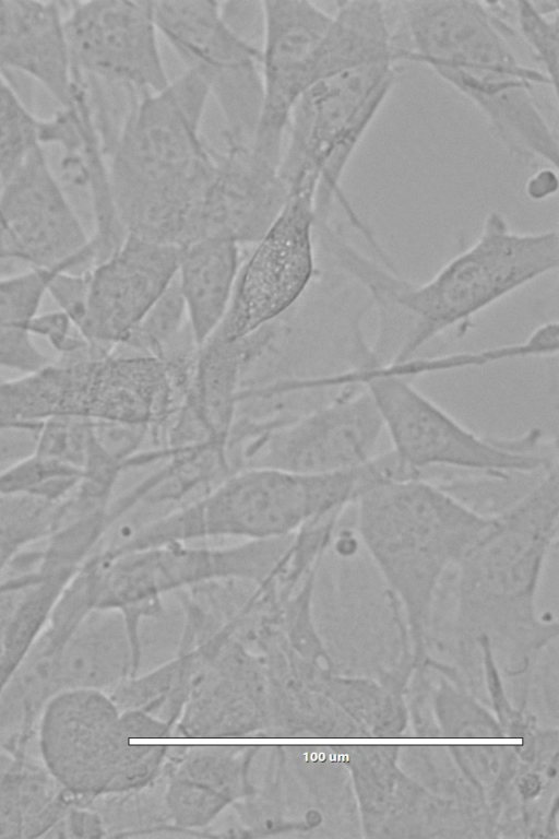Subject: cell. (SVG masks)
<instances>
[{
  "label": "cell",
  "instance_id": "6da1fadb",
  "mask_svg": "<svg viewBox=\"0 0 559 839\" xmlns=\"http://www.w3.org/2000/svg\"><path fill=\"white\" fill-rule=\"evenodd\" d=\"M559 234L555 229L521 233L491 211L476 239L449 259L430 279L413 282L394 265L358 249L343 260L346 276L369 296L379 315L376 355L403 364L428 343L461 328L525 285L556 272Z\"/></svg>",
  "mask_w": 559,
  "mask_h": 839
},
{
  "label": "cell",
  "instance_id": "7a4b0ae2",
  "mask_svg": "<svg viewBox=\"0 0 559 839\" xmlns=\"http://www.w3.org/2000/svg\"><path fill=\"white\" fill-rule=\"evenodd\" d=\"M210 93L186 70L162 91L132 97L107 147L111 199L128 236L181 248L214 166L201 126Z\"/></svg>",
  "mask_w": 559,
  "mask_h": 839
},
{
  "label": "cell",
  "instance_id": "3957f363",
  "mask_svg": "<svg viewBox=\"0 0 559 839\" xmlns=\"http://www.w3.org/2000/svg\"><path fill=\"white\" fill-rule=\"evenodd\" d=\"M511 34L485 7L467 3L438 17L423 37L419 64L429 68L483 115L510 155L558 167V134L536 99L557 87L518 56Z\"/></svg>",
  "mask_w": 559,
  "mask_h": 839
},
{
  "label": "cell",
  "instance_id": "277c9868",
  "mask_svg": "<svg viewBox=\"0 0 559 839\" xmlns=\"http://www.w3.org/2000/svg\"><path fill=\"white\" fill-rule=\"evenodd\" d=\"M365 484V465L337 473L301 474L266 466L237 469L200 497L108 546L112 554L211 537L265 541L346 512Z\"/></svg>",
  "mask_w": 559,
  "mask_h": 839
},
{
  "label": "cell",
  "instance_id": "5b68a950",
  "mask_svg": "<svg viewBox=\"0 0 559 839\" xmlns=\"http://www.w3.org/2000/svg\"><path fill=\"white\" fill-rule=\"evenodd\" d=\"M356 380L374 400L391 451L416 476L455 471L510 481L558 466L556 439L537 428L512 438L477 434L423 393L402 364L383 363L371 353L356 367Z\"/></svg>",
  "mask_w": 559,
  "mask_h": 839
},
{
  "label": "cell",
  "instance_id": "8992f818",
  "mask_svg": "<svg viewBox=\"0 0 559 839\" xmlns=\"http://www.w3.org/2000/svg\"><path fill=\"white\" fill-rule=\"evenodd\" d=\"M492 516L425 477L378 481L353 506L354 527L379 576L416 602L453 569Z\"/></svg>",
  "mask_w": 559,
  "mask_h": 839
},
{
  "label": "cell",
  "instance_id": "52a82bcc",
  "mask_svg": "<svg viewBox=\"0 0 559 839\" xmlns=\"http://www.w3.org/2000/svg\"><path fill=\"white\" fill-rule=\"evenodd\" d=\"M400 63L364 66L317 82L290 114L278 172L289 194H316L318 217L334 201L353 210L341 181L368 128L390 96Z\"/></svg>",
  "mask_w": 559,
  "mask_h": 839
},
{
  "label": "cell",
  "instance_id": "ba28073f",
  "mask_svg": "<svg viewBox=\"0 0 559 839\" xmlns=\"http://www.w3.org/2000/svg\"><path fill=\"white\" fill-rule=\"evenodd\" d=\"M384 432L370 392L361 385L340 388L309 412L254 420L234 449L236 469L266 466L301 474H329L367 464Z\"/></svg>",
  "mask_w": 559,
  "mask_h": 839
},
{
  "label": "cell",
  "instance_id": "9c48e42d",
  "mask_svg": "<svg viewBox=\"0 0 559 839\" xmlns=\"http://www.w3.org/2000/svg\"><path fill=\"white\" fill-rule=\"evenodd\" d=\"M159 35L197 73L225 122V141L251 145L262 105L261 49L226 17L223 2L153 1Z\"/></svg>",
  "mask_w": 559,
  "mask_h": 839
},
{
  "label": "cell",
  "instance_id": "30bf717a",
  "mask_svg": "<svg viewBox=\"0 0 559 839\" xmlns=\"http://www.w3.org/2000/svg\"><path fill=\"white\" fill-rule=\"evenodd\" d=\"M293 536L218 547L166 543L116 554L100 551L97 607L146 604L175 588L221 580L261 583L275 570Z\"/></svg>",
  "mask_w": 559,
  "mask_h": 839
},
{
  "label": "cell",
  "instance_id": "8fae6325",
  "mask_svg": "<svg viewBox=\"0 0 559 839\" xmlns=\"http://www.w3.org/2000/svg\"><path fill=\"white\" fill-rule=\"evenodd\" d=\"M316 196L292 193L242 258L231 299L214 335L237 341L283 318L317 275Z\"/></svg>",
  "mask_w": 559,
  "mask_h": 839
},
{
  "label": "cell",
  "instance_id": "7c38bea8",
  "mask_svg": "<svg viewBox=\"0 0 559 839\" xmlns=\"http://www.w3.org/2000/svg\"><path fill=\"white\" fill-rule=\"evenodd\" d=\"M95 253L44 149L0 184V273L84 272Z\"/></svg>",
  "mask_w": 559,
  "mask_h": 839
},
{
  "label": "cell",
  "instance_id": "4fadbf2b",
  "mask_svg": "<svg viewBox=\"0 0 559 839\" xmlns=\"http://www.w3.org/2000/svg\"><path fill=\"white\" fill-rule=\"evenodd\" d=\"M64 29L73 67L129 97L164 90L163 63L153 1L63 2Z\"/></svg>",
  "mask_w": 559,
  "mask_h": 839
},
{
  "label": "cell",
  "instance_id": "5bb4252c",
  "mask_svg": "<svg viewBox=\"0 0 559 839\" xmlns=\"http://www.w3.org/2000/svg\"><path fill=\"white\" fill-rule=\"evenodd\" d=\"M180 249L127 236L84 272V292L69 318L94 347L122 345L177 275Z\"/></svg>",
  "mask_w": 559,
  "mask_h": 839
},
{
  "label": "cell",
  "instance_id": "9a60e30c",
  "mask_svg": "<svg viewBox=\"0 0 559 839\" xmlns=\"http://www.w3.org/2000/svg\"><path fill=\"white\" fill-rule=\"evenodd\" d=\"M262 105L251 149L280 166L294 106L312 85L310 62L332 13L310 1L260 2Z\"/></svg>",
  "mask_w": 559,
  "mask_h": 839
},
{
  "label": "cell",
  "instance_id": "2e32d148",
  "mask_svg": "<svg viewBox=\"0 0 559 839\" xmlns=\"http://www.w3.org/2000/svg\"><path fill=\"white\" fill-rule=\"evenodd\" d=\"M288 198L278 166L257 155L251 145L226 142L223 151H215L214 170L188 245L215 238L250 247L277 218Z\"/></svg>",
  "mask_w": 559,
  "mask_h": 839
},
{
  "label": "cell",
  "instance_id": "e0dca14e",
  "mask_svg": "<svg viewBox=\"0 0 559 839\" xmlns=\"http://www.w3.org/2000/svg\"><path fill=\"white\" fill-rule=\"evenodd\" d=\"M112 709L96 689L57 692L46 701L38 746L46 771L71 794L104 785L111 747Z\"/></svg>",
  "mask_w": 559,
  "mask_h": 839
},
{
  "label": "cell",
  "instance_id": "ac0fdd59",
  "mask_svg": "<svg viewBox=\"0 0 559 839\" xmlns=\"http://www.w3.org/2000/svg\"><path fill=\"white\" fill-rule=\"evenodd\" d=\"M39 84L60 107L72 104L82 74L73 67L63 2L0 0V71Z\"/></svg>",
  "mask_w": 559,
  "mask_h": 839
},
{
  "label": "cell",
  "instance_id": "d6986e66",
  "mask_svg": "<svg viewBox=\"0 0 559 839\" xmlns=\"http://www.w3.org/2000/svg\"><path fill=\"white\" fill-rule=\"evenodd\" d=\"M241 248L215 238L179 248L176 279L199 348L215 334L227 312L243 258Z\"/></svg>",
  "mask_w": 559,
  "mask_h": 839
},
{
  "label": "cell",
  "instance_id": "ffe728a7",
  "mask_svg": "<svg viewBox=\"0 0 559 839\" xmlns=\"http://www.w3.org/2000/svg\"><path fill=\"white\" fill-rule=\"evenodd\" d=\"M384 61L399 62L386 3L336 2L330 23L311 57L312 85L360 67Z\"/></svg>",
  "mask_w": 559,
  "mask_h": 839
},
{
  "label": "cell",
  "instance_id": "44dd1931",
  "mask_svg": "<svg viewBox=\"0 0 559 839\" xmlns=\"http://www.w3.org/2000/svg\"><path fill=\"white\" fill-rule=\"evenodd\" d=\"M58 273L26 269L0 275V368L25 374L50 362L35 344L32 324Z\"/></svg>",
  "mask_w": 559,
  "mask_h": 839
},
{
  "label": "cell",
  "instance_id": "7402d4cb",
  "mask_svg": "<svg viewBox=\"0 0 559 839\" xmlns=\"http://www.w3.org/2000/svg\"><path fill=\"white\" fill-rule=\"evenodd\" d=\"M44 118L35 115L0 71V184L39 149Z\"/></svg>",
  "mask_w": 559,
  "mask_h": 839
},
{
  "label": "cell",
  "instance_id": "603a6c76",
  "mask_svg": "<svg viewBox=\"0 0 559 839\" xmlns=\"http://www.w3.org/2000/svg\"><path fill=\"white\" fill-rule=\"evenodd\" d=\"M513 27L532 54L537 69L558 88L559 2L512 1Z\"/></svg>",
  "mask_w": 559,
  "mask_h": 839
},
{
  "label": "cell",
  "instance_id": "cb8c5ba5",
  "mask_svg": "<svg viewBox=\"0 0 559 839\" xmlns=\"http://www.w3.org/2000/svg\"><path fill=\"white\" fill-rule=\"evenodd\" d=\"M25 815L23 772L0 771V838H23Z\"/></svg>",
  "mask_w": 559,
  "mask_h": 839
},
{
  "label": "cell",
  "instance_id": "d4e9b609",
  "mask_svg": "<svg viewBox=\"0 0 559 839\" xmlns=\"http://www.w3.org/2000/svg\"><path fill=\"white\" fill-rule=\"evenodd\" d=\"M64 832L62 837H88L90 831L98 830V822L90 812L71 811L55 825Z\"/></svg>",
  "mask_w": 559,
  "mask_h": 839
},
{
  "label": "cell",
  "instance_id": "484cf974",
  "mask_svg": "<svg viewBox=\"0 0 559 839\" xmlns=\"http://www.w3.org/2000/svg\"><path fill=\"white\" fill-rule=\"evenodd\" d=\"M558 190L557 169L544 167L536 172L526 182V194L535 201L547 199Z\"/></svg>",
  "mask_w": 559,
  "mask_h": 839
},
{
  "label": "cell",
  "instance_id": "4316f807",
  "mask_svg": "<svg viewBox=\"0 0 559 839\" xmlns=\"http://www.w3.org/2000/svg\"><path fill=\"white\" fill-rule=\"evenodd\" d=\"M12 672L7 669L1 662H0V697L2 692L4 690V687L8 685L10 677L12 676Z\"/></svg>",
  "mask_w": 559,
  "mask_h": 839
},
{
  "label": "cell",
  "instance_id": "83f0119b",
  "mask_svg": "<svg viewBox=\"0 0 559 839\" xmlns=\"http://www.w3.org/2000/svg\"><path fill=\"white\" fill-rule=\"evenodd\" d=\"M370 348H371V347H370ZM368 350H369V348H368ZM364 354H365V353H364ZM361 357H362V356H361ZM360 359H361V358H360ZM409 362H412V361H409ZM406 363H407V362H406ZM413 363H414V365H415V367H416V378H418V370H417V365H416V363H415L414 361H413ZM354 378H355V377H354Z\"/></svg>",
  "mask_w": 559,
  "mask_h": 839
}]
</instances>
